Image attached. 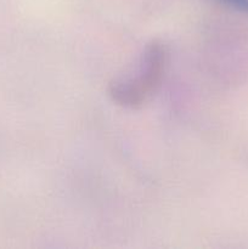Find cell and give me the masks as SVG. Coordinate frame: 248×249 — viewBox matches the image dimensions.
I'll use <instances>...</instances> for the list:
<instances>
[{"label":"cell","instance_id":"1","mask_svg":"<svg viewBox=\"0 0 248 249\" xmlns=\"http://www.w3.org/2000/svg\"><path fill=\"white\" fill-rule=\"evenodd\" d=\"M167 53L159 41H152L146 48L140 70L135 78L119 80L111 84L109 95L119 105L136 107L155 91L164 73Z\"/></svg>","mask_w":248,"mask_h":249},{"label":"cell","instance_id":"2","mask_svg":"<svg viewBox=\"0 0 248 249\" xmlns=\"http://www.w3.org/2000/svg\"><path fill=\"white\" fill-rule=\"evenodd\" d=\"M224 5H228L229 7L237 10V11L248 14V0H219Z\"/></svg>","mask_w":248,"mask_h":249}]
</instances>
